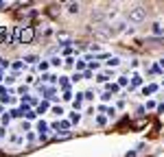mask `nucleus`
Returning a JSON list of instances; mask_svg holds the SVG:
<instances>
[{
    "label": "nucleus",
    "mask_w": 164,
    "mask_h": 157,
    "mask_svg": "<svg viewBox=\"0 0 164 157\" xmlns=\"http://www.w3.org/2000/svg\"><path fill=\"white\" fill-rule=\"evenodd\" d=\"M144 124H147V118H140L138 122H133V129H142Z\"/></svg>",
    "instance_id": "nucleus-8"
},
{
    "label": "nucleus",
    "mask_w": 164,
    "mask_h": 157,
    "mask_svg": "<svg viewBox=\"0 0 164 157\" xmlns=\"http://www.w3.org/2000/svg\"><path fill=\"white\" fill-rule=\"evenodd\" d=\"M156 89H158V85H147V87H144V94H153Z\"/></svg>",
    "instance_id": "nucleus-13"
},
{
    "label": "nucleus",
    "mask_w": 164,
    "mask_h": 157,
    "mask_svg": "<svg viewBox=\"0 0 164 157\" xmlns=\"http://www.w3.org/2000/svg\"><path fill=\"white\" fill-rule=\"evenodd\" d=\"M151 33H153V35H162V33H164V29H162V24H158V22H156V24L151 26Z\"/></svg>",
    "instance_id": "nucleus-4"
},
{
    "label": "nucleus",
    "mask_w": 164,
    "mask_h": 157,
    "mask_svg": "<svg viewBox=\"0 0 164 157\" xmlns=\"http://www.w3.org/2000/svg\"><path fill=\"white\" fill-rule=\"evenodd\" d=\"M11 116H13V118H22L24 114H22V109H13V111H11Z\"/></svg>",
    "instance_id": "nucleus-17"
},
{
    "label": "nucleus",
    "mask_w": 164,
    "mask_h": 157,
    "mask_svg": "<svg viewBox=\"0 0 164 157\" xmlns=\"http://www.w3.org/2000/svg\"><path fill=\"white\" fill-rule=\"evenodd\" d=\"M85 68V61H77V70H83Z\"/></svg>",
    "instance_id": "nucleus-23"
},
{
    "label": "nucleus",
    "mask_w": 164,
    "mask_h": 157,
    "mask_svg": "<svg viewBox=\"0 0 164 157\" xmlns=\"http://www.w3.org/2000/svg\"><path fill=\"white\" fill-rule=\"evenodd\" d=\"M35 37V29L29 24H24L20 26V29H15V42H20V44H31Z\"/></svg>",
    "instance_id": "nucleus-1"
},
{
    "label": "nucleus",
    "mask_w": 164,
    "mask_h": 157,
    "mask_svg": "<svg viewBox=\"0 0 164 157\" xmlns=\"http://www.w3.org/2000/svg\"><path fill=\"white\" fill-rule=\"evenodd\" d=\"M24 118H26V120H35V111H31V109H29V111L24 114Z\"/></svg>",
    "instance_id": "nucleus-19"
},
{
    "label": "nucleus",
    "mask_w": 164,
    "mask_h": 157,
    "mask_svg": "<svg viewBox=\"0 0 164 157\" xmlns=\"http://www.w3.org/2000/svg\"><path fill=\"white\" fill-rule=\"evenodd\" d=\"M118 63H121V59H118V57H109V59H107V66H109V68H116Z\"/></svg>",
    "instance_id": "nucleus-6"
},
{
    "label": "nucleus",
    "mask_w": 164,
    "mask_h": 157,
    "mask_svg": "<svg viewBox=\"0 0 164 157\" xmlns=\"http://www.w3.org/2000/svg\"><path fill=\"white\" fill-rule=\"evenodd\" d=\"M50 66H61V59H59V57H55V59L50 61Z\"/></svg>",
    "instance_id": "nucleus-20"
},
{
    "label": "nucleus",
    "mask_w": 164,
    "mask_h": 157,
    "mask_svg": "<svg viewBox=\"0 0 164 157\" xmlns=\"http://www.w3.org/2000/svg\"><path fill=\"white\" fill-rule=\"evenodd\" d=\"M79 120H81V116H79V111H72V114H70V122H75V124H77V122H79Z\"/></svg>",
    "instance_id": "nucleus-9"
},
{
    "label": "nucleus",
    "mask_w": 164,
    "mask_h": 157,
    "mask_svg": "<svg viewBox=\"0 0 164 157\" xmlns=\"http://www.w3.org/2000/svg\"><path fill=\"white\" fill-rule=\"evenodd\" d=\"M59 81H61V89H63V92H68V85H70V83H68V79H66V77H61Z\"/></svg>",
    "instance_id": "nucleus-11"
},
{
    "label": "nucleus",
    "mask_w": 164,
    "mask_h": 157,
    "mask_svg": "<svg viewBox=\"0 0 164 157\" xmlns=\"http://www.w3.org/2000/svg\"><path fill=\"white\" fill-rule=\"evenodd\" d=\"M127 83H129V81H127L125 77H121V79H118V87H121V85H127Z\"/></svg>",
    "instance_id": "nucleus-21"
},
{
    "label": "nucleus",
    "mask_w": 164,
    "mask_h": 157,
    "mask_svg": "<svg viewBox=\"0 0 164 157\" xmlns=\"http://www.w3.org/2000/svg\"><path fill=\"white\" fill-rule=\"evenodd\" d=\"M162 83H164V81H162Z\"/></svg>",
    "instance_id": "nucleus-28"
},
{
    "label": "nucleus",
    "mask_w": 164,
    "mask_h": 157,
    "mask_svg": "<svg viewBox=\"0 0 164 157\" xmlns=\"http://www.w3.org/2000/svg\"><path fill=\"white\" fill-rule=\"evenodd\" d=\"M105 122H107V118H105V116H98V118H96V124H98V127H103Z\"/></svg>",
    "instance_id": "nucleus-14"
},
{
    "label": "nucleus",
    "mask_w": 164,
    "mask_h": 157,
    "mask_svg": "<svg viewBox=\"0 0 164 157\" xmlns=\"http://www.w3.org/2000/svg\"><path fill=\"white\" fill-rule=\"evenodd\" d=\"M7 7V2H0V9H5Z\"/></svg>",
    "instance_id": "nucleus-26"
},
{
    "label": "nucleus",
    "mask_w": 164,
    "mask_h": 157,
    "mask_svg": "<svg viewBox=\"0 0 164 157\" xmlns=\"http://www.w3.org/2000/svg\"><path fill=\"white\" fill-rule=\"evenodd\" d=\"M7 66H9V63H7L5 59H0V70H2V68H7Z\"/></svg>",
    "instance_id": "nucleus-25"
},
{
    "label": "nucleus",
    "mask_w": 164,
    "mask_h": 157,
    "mask_svg": "<svg viewBox=\"0 0 164 157\" xmlns=\"http://www.w3.org/2000/svg\"><path fill=\"white\" fill-rule=\"evenodd\" d=\"M68 11H70V13H77V11H79V5H77V2H70V5H68Z\"/></svg>",
    "instance_id": "nucleus-12"
},
{
    "label": "nucleus",
    "mask_w": 164,
    "mask_h": 157,
    "mask_svg": "<svg viewBox=\"0 0 164 157\" xmlns=\"http://www.w3.org/2000/svg\"><path fill=\"white\" fill-rule=\"evenodd\" d=\"M24 61H29V63H33V61H37V57H35V55H29V57H26Z\"/></svg>",
    "instance_id": "nucleus-22"
},
{
    "label": "nucleus",
    "mask_w": 164,
    "mask_h": 157,
    "mask_svg": "<svg viewBox=\"0 0 164 157\" xmlns=\"http://www.w3.org/2000/svg\"><path fill=\"white\" fill-rule=\"evenodd\" d=\"M68 127H70L68 120H57V122H53V129H57V131L59 129H68Z\"/></svg>",
    "instance_id": "nucleus-3"
},
{
    "label": "nucleus",
    "mask_w": 164,
    "mask_h": 157,
    "mask_svg": "<svg viewBox=\"0 0 164 157\" xmlns=\"http://www.w3.org/2000/svg\"><path fill=\"white\" fill-rule=\"evenodd\" d=\"M107 92H112V94H114V92H118V85H112V83H107Z\"/></svg>",
    "instance_id": "nucleus-18"
},
{
    "label": "nucleus",
    "mask_w": 164,
    "mask_h": 157,
    "mask_svg": "<svg viewBox=\"0 0 164 157\" xmlns=\"http://www.w3.org/2000/svg\"><path fill=\"white\" fill-rule=\"evenodd\" d=\"M48 66H50V63H48V61H42V63H40V66H37V70H42V72H44V70H48Z\"/></svg>",
    "instance_id": "nucleus-15"
},
{
    "label": "nucleus",
    "mask_w": 164,
    "mask_h": 157,
    "mask_svg": "<svg viewBox=\"0 0 164 157\" xmlns=\"http://www.w3.org/2000/svg\"><path fill=\"white\" fill-rule=\"evenodd\" d=\"M140 85H142V79L140 77H133L131 79V87H140Z\"/></svg>",
    "instance_id": "nucleus-7"
},
{
    "label": "nucleus",
    "mask_w": 164,
    "mask_h": 157,
    "mask_svg": "<svg viewBox=\"0 0 164 157\" xmlns=\"http://www.w3.org/2000/svg\"><path fill=\"white\" fill-rule=\"evenodd\" d=\"M46 109H48V103H46V100H42V103L37 105V111L42 114V111H46Z\"/></svg>",
    "instance_id": "nucleus-10"
},
{
    "label": "nucleus",
    "mask_w": 164,
    "mask_h": 157,
    "mask_svg": "<svg viewBox=\"0 0 164 157\" xmlns=\"http://www.w3.org/2000/svg\"><path fill=\"white\" fill-rule=\"evenodd\" d=\"M53 111L57 114V116H63V111H61V107H53Z\"/></svg>",
    "instance_id": "nucleus-24"
},
{
    "label": "nucleus",
    "mask_w": 164,
    "mask_h": 157,
    "mask_svg": "<svg viewBox=\"0 0 164 157\" xmlns=\"http://www.w3.org/2000/svg\"><path fill=\"white\" fill-rule=\"evenodd\" d=\"M37 131H40V135H46L48 124H46V122H37Z\"/></svg>",
    "instance_id": "nucleus-5"
},
{
    "label": "nucleus",
    "mask_w": 164,
    "mask_h": 157,
    "mask_svg": "<svg viewBox=\"0 0 164 157\" xmlns=\"http://www.w3.org/2000/svg\"><path fill=\"white\" fill-rule=\"evenodd\" d=\"M144 17H147L144 7H133V9H129V20H131V22H142Z\"/></svg>",
    "instance_id": "nucleus-2"
},
{
    "label": "nucleus",
    "mask_w": 164,
    "mask_h": 157,
    "mask_svg": "<svg viewBox=\"0 0 164 157\" xmlns=\"http://www.w3.org/2000/svg\"><path fill=\"white\" fill-rule=\"evenodd\" d=\"M11 142L13 144H22V135H11Z\"/></svg>",
    "instance_id": "nucleus-16"
},
{
    "label": "nucleus",
    "mask_w": 164,
    "mask_h": 157,
    "mask_svg": "<svg viewBox=\"0 0 164 157\" xmlns=\"http://www.w3.org/2000/svg\"><path fill=\"white\" fill-rule=\"evenodd\" d=\"M160 68H164V59H162V61H160Z\"/></svg>",
    "instance_id": "nucleus-27"
}]
</instances>
